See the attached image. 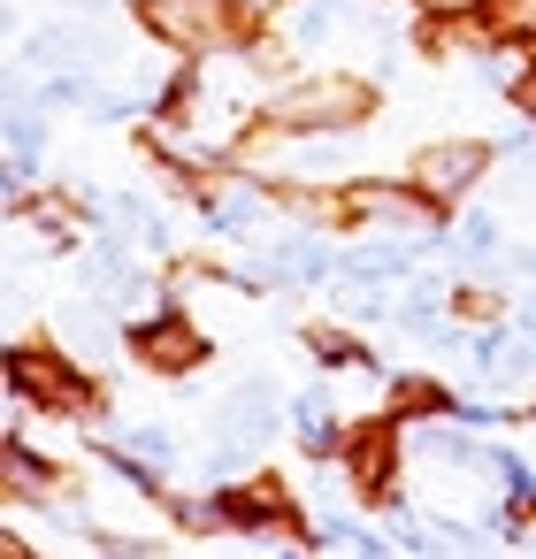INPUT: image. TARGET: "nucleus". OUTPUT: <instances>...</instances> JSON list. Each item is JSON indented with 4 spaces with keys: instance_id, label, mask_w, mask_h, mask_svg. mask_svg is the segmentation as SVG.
<instances>
[{
    "instance_id": "1",
    "label": "nucleus",
    "mask_w": 536,
    "mask_h": 559,
    "mask_svg": "<svg viewBox=\"0 0 536 559\" xmlns=\"http://www.w3.org/2000/svg\"><path fill=\"white\" fill-rule=\"evenodd\" d=\"M376 108V85L353 78V70H314V78H291L269 93V123L291 131V139H322V131H360Z\"/></svg>"
},
{
    "instance_id": "2",
    "label": "nucleus",
    "mask_w": 536,
    "mask_h": 559,
    "mask_svg": "<svg viewBox=\"0 0 536 559\" xmlns=\"http://www.w3.org/2000/svg\"><path fill=\"white\" fill-rule=\"evenodd\" d=\"M139 24L169 47V55H230L246 47V16H238V0H139Z\"/></svg>"
},
{
    "instance_id": "3",
    "label": "nucleus",
    "mask_w": 536,
    "mask_h": 559,
    "mask_svg": "<svg viewBox=\"0 0 536 559\" xmlns=\"http://www.w3.org/2000/svg\"><path fill=\"white\" fill-rule=\"evenodd\" d=\"M9 383H16L32 406H47V414H85V406H93V376H85L62 345H32V337H16V353H9Z\"/></svg>"
},
{
    "instance_id": "4",
    "label": "nucleus",
    "mask_w": 536,
    "mask_h": 559,
    "mask_svg": "<svg viewBox=\"0 0 536 559\" xmlns=\"http://www.w3.org/2000/svg\"><path fill=\"white\" fill-rule=\"evenodd\" d=\"M337 200H345V223H383V230H406V238H429L437 207H444L421 185H383V177H353Z\"/></svg>"
},
{
    "instance_id": "5",
    "label": "nucleus",
    "mask_w": 536,
    "mask_h": 559,
    "mask_svg": "<svg viewBox=\"0 0 536 559\" xmlns=\"http://www.w3.org/2000/svg\"><path fill=\"white\" fill-rule=\"evenodd\" d=\"M490 162H498V146H475V139H437V146H421L414 154V185L429 192V200H467L483 177H490Z\"/></svg>"
},
{
    "instance_id": "6",
    "label": "nucleus",
    "mask_w": 536,
    "mask_h": 559,
    "mask_svg": "<svg viewBox=\"0 0 536 559\" xmlns=\"http://www.w3.org/2000/svg\"><path fill=\"white\" fill-rule=\"evenodd\" d=\"M131 353H139V368H154V376H192V368L207 360V337H200V322H192L184 307H169V314H146V322L131 330Z\"/></svg>"
},
{
    "instance_id": "7",
    "label": "nucleus",
    "mask_w": 536,
    "mask_h": 559,
    "mask_svg": "<svg viewBox=\"0 0 536 559\" xmlns=\"http://www.w3.org/2000/svg\"><path fill=\"white\" fill-rule=\"evenodd\" d=\"M345 483L368 506H398V429L391 421H360L345 444Z\"/></svg>"
},
{
    "instance_id": "8",
    "label": "nucleus",
    "mask_w": 536,
    "mask_h": 559,
    "mask_svg": "<svg viewBox=\"0 0 536 559\" xmlns=\"http://www.w3.org/2000/svg\"><path fill=\"white\" fill-rule=\"evenodd\" d=\"M276 421H284V406H276L269 383H238V391L215 406V437H238V444H269Z\"/></svg>"
},
{
    "instance_id": "9",
    "label": "nucleus",
    "mask_w": 536,
    "mask_h": 559,
    "mask_svg": "<svg viewBox=\"0 0 536 559\" xmlns=\"http://www.w3.org/2000/svg\"><path fill=\"white\" fill-rule=\"evenodd\" d=\"M223 498H230V528H299L291 490H284L276 475H246V483L223 490Z\"/></svg>"
},
{
    "instance_id": "10",
    "label": "nucleus",
    "mask_w": 536,
    "mask_h": 559,
    "mask_svg": "<svg viewBox=\"0 0 536 559\" xmlns=\"http://www.w3.org/2000/svg\"><path fill=\"white\" fill-rule=\"evenodd\" d=\"M192 192H200V207H207L215 230H253L261 207H269V192L246 185V177H207V185H192Z\"/></svg>"
},
{
    "instance_id": "11",
    "label": "nucleus",
    "mask_w": 536,
    "mask_h": 559,
    "mask_svg": "<svg viewBox=\"0 0 536 559\" xmlns=\"http://www.w3.org/2000/svg\"><path fill=\"white\" fill-rule=\"evenodd\" d=\"M291 437H299V452H314V460H345V444H353V429L330 414V399H322V391L291 399Z\"/></svg>"
},
{
    "instance_id": "12",
    "label": "nucleus",
    "mask_w": 536,
    "mask_h": 559,
    "mask_svg": "<svg viewBox=\"0 0 536 559\" xmlns=\"http://www.w3.org/2000/svg\"><path fill=\"white\" fill-rule=\"evenodd\" d=\"M406 429V444H421L429 460H444V467H483V444H467L444 414H421V421H398Z\"/></svg>"
},
{
    "instance_id": "13",
    "label": "nucleus",
    "mask_w": 536,
    "mask_h": 559,
    "mask_svg": "<svg viewBox=\"0 0 536 559\" xmlns=\"http://www.w3.org/2000/svg\"><path fill=\"white\" fill-rule=\"evenodd\" d=\"M261 269H269L276 284H322V276H330V253H322L314 238H276V246L261 253Z\"/></svg>"
},
{
    "instance_id": "14",
    "label": "nucleus",
    "mask_w": 536,
    "mask_h": 559,
    "mask_svg": "<svg viewBox=\"0 0 536 559\" xmlns=\"http://www.w3.org/2000/svg\"><path fill=\"white\" fill-rule=\"evenodd\" d=\"M498 246H505V230H498V215L490 207H475V215H460V269H475V276H490L498 269Z\"/></svg>"
},
{
    "instance_id": "15",
    "label": "nucleus",
    "mask_w": 536,
    "mask_h": 559,
    "mask_svg": "<svg viewBox=\"0 0 536 559\" xmlns=\"http://www.w3.org/2000/svg\"><path fill=\"white\" fill-rule=\"evenodd\" d=\"M16 223H24L32 238H47V253H78V223H70V207H55V200H16Z\"/></svg>"
},
{
    "instance_id": "16",
    "label": "nucleus",
    "mask_w": 536,
    "mask_h": 559,
    "mask_svg": "<svg viewBox=\"0 0 536 559\" xmlns=\"http://www.w3.org/2000/svg\"><path fill=\"white\" fill-rule=\"evenodd\" d=\"M39 498H55V467H39L24 437H9V506H39Z\"/></svg>"
},
{
    "instance_id": "17",
    "label": "nucleus",
    "mask_w": 536,
    "mask_h": 559,
    "mask_svg": "<svg viewBox=\"0 0 536 559\" xmlns=\"http://www.w3.org/2000/svg\"><path fill=\"white\" fill-rule=\"evenodd\" d=\"M337 276H345V284H391V276H406V253H398V246H353V253L337 261Z\"/></svg>"
},
{
    "instance_id": "18",
    "label": "nucleus",
    "mask_w": 536,
    "mask_h": 559,
    "mask_svg": "<svg viewBox=\"0 0 536 559\" xmlns=\"http://www.w3.org/2000/svg\"><path fill=\"white\" fill-rule=\"evenodd\" d=\"M483 24L505 47H536V0H483Z\"/></svg>"
},
{
    "instance_id": "19",
    "label": "nucleus",
    "mask_w": 536,
    "mask_h": 559,
    "mask_svg": "<svg viewBox=\"0 0 536 559\" xmlns=\"http://www.w3.org/2000/svg\"><path fill=\"white\" fill-rule=\"evenodd\" d=\"M444 307H452V299H444V284H437V276H414V284L398 292V307H391V314H398L406 330H429V322H444Z\"/></svg>"
},
{
    "instance_id": "20",
    "label": "nucleus",
    "mask_w": 536,
    "mask_h": 559,
    "mask_svg": "<svg viewBox=\"0 0 536 559\" xmlns=\"http://www.w3.org/2000/svg\"><path fill=\"white\" fill-rule=\"evenodd\" d=\"M62 337H70V345H78L85 360H100V353L116 345V330H108V314H93V307H70V314H62Z\"/></svg>"
},
{
    "instance_id": "21",
    "label": "nucleus",
    "mask_w": 536,
    "mask_h": 559,
    "mask_svg": "<svg viewBox=\"0 0 536 559\" xmlns=\"http://www.w3.org/2000/svg\"><path fill=\"white\" fill-rule=\"evenodd\" d=\"M169 513H177V528H192V536L230 528V498H169Z\"/></svg>"
},
{
    "instance_id": "22",
    "label": "nucleus",
    "mask_w": 536,
    "mask_h": 559,
    "mask_svg": "<svg viewBox=\"0 0 536 559\" xmlns=\"http://www.w3.org/2000/svg\"><path fill=\"white\" fill-rule=\"evenodd\" d=\"M452 314L483 330V322H498V314H505V299H498V292H490V276H483V284H460V292H452Z\"/></svg>"
},
{
    "instance_id": "23",
    "label": "nucleus",
    "mask_w": 536,
    "mask_h": 559,
    "mask_svg": "<svg viewBox=\"0 0 536 559\" xmlns=\"http://www.w3.org/2000/svg\"><path fill=\"white\" fill-rule=\"evenodd\" d=\"M337 24H345V0H307V9L291 16V32H299L307 47H322V39H330Z\"/></svg>"
},
{
    "instance_id": "24",
    "label": "nucleus",
    "mask_w": 536,
    "mask_h": 559,
    "mask_svg": "<svg viewBox=\"0 0 536 559\" xmlns=\"http://www.w3.org/2000/svg\"><path fill=\"white\" fill-rule=\"evenodd\" d=\"M116 444H131V452H139V460H154V467H169V460H177V437H169L162 421H139V429H123Z\"/></svg>"
},
{
    "instance_id": "25",
    "label": "nucleus",
    "mask_w": 536,
    "mask_h": 559,
    "mask_svg": "<svg viewBox=\"0 0 536 559\" xmlns=\"http://www.w3.org/2000/svg\"><path fill=\"white\" fill-rule=\"evenodd\" d=\"M337 307H345V314H353V322H383V314H391V307H398V299H383V292H376V284H345V292H337Z\"/></svg>"
},
{
    "instance_id": "26",
    "label": "nucleus",
    "mask_w": 536,
    "mask_h": 559,
    "mask_svg": "<svg viewBox=\"0 0 536 559\" xmlns=\"http://www.w3.org/2000/svg\"><path fill=\"white\" fill-rule=\"evenodd\" d=\"M398 406H406V414H444V406H452V391H444V383H429V376H406V383H398Z\"/></svg>"
},
{
    "instance_id": "27",
    "label": "nucleus",
    "mask_w": 536,
    "mask_h": 559,
    "mask_svg": "<svg viewBox=\"0 0 536 559\" xmlns=\"http://www.w3.org/2000/svg\"><path fill=\"white\" fill-rule=\"evenodd\" d=\"M314 353H322L330 368H376V360H368V353H360L345 330H314Z\"/></svg>"
},
{
    "instance_id": "28",
    "label": "nucleus",
    "mask_w": 536,
    "mask_h": 559,
    "mask_svg": "<svg viewBox=\"0 0 536 559\" xmlns=\"http://www.w3.org/2000/svg\"><path fill=\"white\" fill-rule=\"evenodd\" d=\"M284 9H299V0H238L246 24H269V16H284Z\"/></svg>"
},
{
    "instance_id": "29",
    "label": "nucleus",
    "mask_w": 536,
    "mask_h": 559,
    "mask_svg": "<svg viewBox=\"0 0 536 559\" xmlns=\"http://www.w3.org/2000/svg\"><path fill=\"white\" fill-rule=\"evenodd\" d=\"M513 108L536 123V70H521V85H513Z\"/></svg>"
},
{
    "instance_id": "30",
    "label": "nucleus",
    "mask_w": 536,
    "mask_h": 559,
    "mask_svg": "<svg viewBox=\"0 0 536 559\" xmlns=\"http://www.w3.org/2000/svg\"><path fill=\"white\" fill-rule=\"evenodd\" d=\"M513 276H536V246H513Z\"/></svg>"
},
{
    "instance_id": "31",
    "label": "nucleus",
    "mask_w": 536,
    "mask_h": 559,
    "mask_svg": "<svg viewBox=\"0 0 536 559\" xmlns=\"http://www.w3.org/2000/svg\"><path fill=\"white\" fill-rule=\"evenodd\" d=\"M475 0H429V16H467Z\"/></svg>"
},
{
    "instance_id": "32",
    "label": "nucleus",
    "mask_w": 536,
    "mask_h": 559,
    "mask_svg": "<svg viewBox=\"0 0 536 559\" xmlns=\"http://www.w3.org/2000/svg\"><path fill=\"white\" fill-rule=\"evenodd\" d=\"M521 330H536V292H528V299H521Z\"/></svg>"
},
{
    "instance_id": "33",
    "label": "nucleus",
    "mask_w": 536,
    "mask_h": 559,
    "mask_svg": "<svg viewBox=\"0 0 536 559\" xmlns=\"http://www.w3.org/2000/svg\"><path fill=\"white\" fill-rule=\"evenodd\" d=\"M70 9H100V0H70Z\"/></svg>"
}]
</instances>
